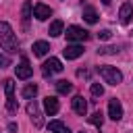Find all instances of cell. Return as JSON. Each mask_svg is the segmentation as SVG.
Segmentation results:
<instances>
[{
    "mask_svg": "<svg viewBox=\"0 0 133 133\" xmlns=\"http://www.w3.org/2000/svg\"><path fill=\"white\" fill-rule=\"evenodd\" d=\"M0 46L8 52H17V48H19V39L6 21H0Z\"/></svg>",
    "mask_w": 133,
    "mask_h": 133,
    "instance_id": "6da1fadb",
    "label": "cell"
},
{
    "mask_svg": "<svg viewBox=\"0 0 133 133\" xmlns=\"http://www.w3.org/2000/svg\"><path fill=\"white\" fill-rule=\"evenodd\" d=\"M98 73H100V77H102L106 83H110V85H118V83L123 81V73H121L116 66H98Z\"/></svg>",
    "mask_w": 133,
    "mask_h": 133,
    "instance_id": "7a4b0ae2",
    "label": "cell"
},
{
    "mask_svg": "<svg viewBox=\"0 0 133 133\" xmlns=\"http://www.w3.org/2000/svg\"><path fill=\"white\" fill-rule=\"evenodd\" d=\"M64 33H66L69 42H85V39H89V31H85L83 27H77V25H69Z\"/></svg>",
    "mask_w": 133,
    "mask_h": 133,
    "instance_id": "3957f363",
    "label": "cell"
},
{
    "mask_svg": "<svg viewBox=\"0 0 133 133\" xmlns=\"http://www.w3.org/2000/svg\"><path fill=\"white\" fill-rule=\"evenodd\" d=\"M27 114H29L31 123H33L37 129L44 127V118H42V112H39V106H37L35 100H29V104H27Z\"/></svg>",
    "mask_w": 133,
    "mask_h": 133,
    "instance_id": "277c9868",
    "label": "cell"
},
{
    "mask_svg": "<svg viewBox=\"0 0 133 133\" xmlns=\"http://www.w3.org/2000/svg\"><path fill=\"white\" fill-rule=\"evenodd\" d=\"M42 71H44V77H50V75H54V73H60V71H62V62H60L58 58H54V56H52V58H48V60L44 62V69H42Z\"/></svg>",
    "mask_w": 133,
    "mask_h": 133,
    "instance_id": "5b68a950",
    "label": "cell"
},
{
    "mask_svg": "<svg viewBox=\"0 0 133 133\" xmlns=\"http://www.w3.org/2000/svg\"><path fill=\"white\" fill-rule=\"evenodd\" d=\"M15 75H17L19 79H29V77L33 75V69H31V64H29L27 58H21V62L15 66Z\"/></svg>",
    "mask_w": 133,
    "mask_h": 133,
    "instance_id": "8992f818",
    "label": "cell"
},
{
    "mask_svg": "<svg viewBox=\"0 0 133 133\" xmlns=\"http://www.w3.org/2000/svg\"><path fill=\"white\" fill-rule=\"evenodd\" d=\"M83 46L81 44H69L64 50H62V54H64V58L66 60H75V58H79V56H83Z\"/></svg>",
    "mask_w": 133,
    "mask_h": 133,
    "instance_id": "52a82bcc",
    "label": "cell"
},
{
    "mask_svg": "<svg viewBox=\"0 0 133 133\" xmlns=\"http://www.w3.org/2000/svg\"><path fill=\"white\" fill-rule=\"evenodd\" d=\"M108 116H110L112 121H121V118H123V106H121V100L112 98V100L108 102Z\"/></svg>",
    "mask_w": 133,
    "mask_h": 133,
    "instance_id": "ba28073f",
    "label": "cell"
},
{
    "mask_svg": "<svg viewBox=\"0 0 133 133\" xmlns=\"http://www.w3.org/2000/svg\"><path fill=\"white\" fill-rule=\"evenodd\" d=\"M33 17L37 21H46V19L52 17V8L46 6V4H42V2H37V4H33Z\"/></svg>",
    "mask_w": 133,
    "mask_h": 133,
    "instance_id": "9c48e42d",
    "label": "cell"
},
{
    "mask_svg": "<svg viewBox=\"0 0 133 133\" xmlns=\"http://www.w3.org/2000/svg\"><path fill=\"white\" fill-rule=\"evenodd\" d=\"M131 17H133V4L131 2H125L121 6V10H118V19H121L123 25H129L131 23Z\"/></svg>",
    "mask_w": 133,
    "mask_h": 133,
    "instance_id": "30bf717a",
    "label": "cell"
},
{
    "mask_svg": "<svg viewBox=\"0 0 133 133\" xmlns=\"http://www.w3.org/2000/svg\"><path fill=\"white\" fill-rule=\"evenodd\" d=\"M71 106H73V110H75L79 116H85V114H87V102L83 100V96H75V98L71 100Z\"/></svg>",
    "mask_w": 133,
    "mask_h": 133,
    "instance_id": "8fae6325",
    "label": "cell"
},
{
    "mask_svg": "<svg viewBox=\"0 0 133 133\" xmlns=\"http://www.w3.org/2000/svg\"><path fill=\"white\" fill-rule=\"evenodd\" d=\"M58 100L54 98V96H48V98H44V110H46V114H50V116H54L56 112H58Z\"/></svg>",
    "mask_w": 133,
    "mask_h": 133,
    "instance_id": "7c38bea8",
    "label": "cell"
},
{
    "mask_svg": "<svg viewBox=\"0 0 133 133\" xmlns=\"http://www.w3.org/2000/svg\"><path fill=\"white\" fill-rule=\"evenodd\" d=\"M31 50H33V54H35V56H46V54H48V50H50V44L39 39V42H33V48H31Z\"/></svg>",
    "mask_w": 133,
    "mask_h": 133,
    "instance_id": "4fadbf2b",
    "label": "cell"
},
{
    "mask_svg": "<svg viewBox=\"0 0 133 133\" xmlns=\"http://www.w3.org/2000/svg\"><path fill=\"white\" fill-rule=\"evenodd\" d=\"M29 19H31V2H25L23 8H21V21H23V27L25 29L29 27Z\"/></svg>",
    "mask_w": 133,
    "mask_h": 133,
    "instance_id": "5bb4252c",
    "label": "cell"
},
{
    "mask_svg": "<svg viewBox=\"0 0 133 133\" xmlns=\"http://www.w3.org/2000/svg\"><path fill=\"white\" fill-rule=\"evenodd\" d=\"M62 29H64L62 21H60V19H56V21H52V23H50V29H48V33H50L52 37H58V35H62Z\"/></svg>",
    "mask_w": 133,
    "mask_h": 133,
    "instance_id": "9a60e30c",
    "label": "cell"
},
{
    "mask_svg": "<svg viewBox=\"0 0 133 133\" xmlns=\"http://www.w3.org/2000/svg\"><path fill=\"white\" fill-rule=\"evenodd\" d=\"M56 91L62 94V96H66V94L73 91V83L66 81V79H60V81H56Z\"/></svg>",
    "mask_w": 133,
    "mask_h": 133,
    "instance_id": "2e32d148",
    "label": "cell"
},
{
    "mask_svg": "<svg viewBox=\"0 0 133 133\" xmlns=\"http://www.w3.org/2000/svg\"><path fill=\"white\" fill-rule=\"evenodd\" d=\"M83 19L87 21V23H96L98 21V12H96V8L94 6H83Z\"/></svg>",
    "mask_w": 133,
    "mask_h": 133,
    "instance_id": "e0dca14e",
    "label": "cell"
},
{
    "mask_svg": "<svg viewBox=\"0 0 133 133\" xmlns=\"http://www.w3.org/2000/svg\"><path fill=\"white\" fill-rule=\"evenodd\" d=\"M48 129H50L52 133H71V131H69V127H66L64 123H60V121H50Z\"/></svg>",
    "mask_w": 133,
    "mask_h": 133,
    "instance_id": "ac0fdd59",
    "label": "cell"
},
{
    "mask_svg": "<svg viewBox=\"0 0 133 133\" xmlns=\"http://www.w3.org/2000/svg\"><path fill=\"white\" fill-rule=\"evenodd\" d=\"M35 94H37V85H35V83H29V85L23 87V98H25V100H33Z\"/></svg>",
    "mask_w": 133,
    "mask_h": 133,
    "instance_id": "d6986e66",
    "label": "cell"
},
{
    "mask_svg": "<svg viewBox=\"0 0 133 133\" xmlns=\"http://www.w3.org/2000/svg\"><path fill=\"white\" fill-rule=\"evenodd\" d=\"M87 121H89L94 127H102V125H104V116H102V112H94L91 116H87Z\"/></svg>",
    "mask_w": 133,
    "mask_h": 133,
    "instance_id": "ffe728a7",
    "label": "cell"
},
{
    "mask_svg": "<svg viewBox=\"0 0 133 133\" xmlns=\"http://www.w3.org/2000/svg\"><path fill=\"white\" fill-rule=\"evenodd\" d=\"M4 91H6V98L12 96V91H15V81L12 79H6L4 81Z\"/></svg>",
    "mask_w": 133,
    "mask_h": 133,
    "instance_id": "44dd1931",
    "label": "cell"
},
{
    "mask_svg": "<svg viewBox=\"0 0 133 133\" xmlns=\"http://www.w3.org/2000/svg\"><path fill=\"white\" fill-rule=\"evenodd\" d=\"M17 102H15V96H8L6 98V108H8V112H17Z\"/></svg>",
    "mask_w": 133,
    "mask_h": 133,
    "instance_id": "7402d4cb",
    "label": "cell"
},
{
    "mask_svg": "<svg viewBox=\"0 0 133 133\" xmlns=\"http://www.w3.org/2000/svg\"><path fill=\"white\" fill-rule=\"evenodd\" d=\"M104 94V87L100 85V83H91V96H96V98H100Z\"/></svg>",
    "mask_w": 133,
    "mask_h": 133,
    "instance_id": "603a6c76",
    "label": "cell"
},
{
    "mask_svg": "<svg viewBox=\"0 0 133 133\" xmlns=\"http://www.w3.org/2000/svg\"><path fill=\"white\" fill-rule=\"evenodd\" d=\"M110 35H112V31H110V29H102V31L98 33V37H100V39H110Z\"/></svg>",
    "mask_w": 133,
    "mask_h": 133,
    "instance_id": "cb8c5ba5",
    "label": "cell"
},
{
    "mask_svg": "<svg viewBox=\"0 0 133 133\" xmlns=\"http://www.w3.org/2000/svg\"><path fill=\"white\" fill-rule=\"evenodd\" d=\"M4 66H10V58L4 56V54H0V69H4Z\"/></svg>",
    "mask_w": 133,
    "mask_h": 133,
    "instance_id": "d4e9b609",
    "label": "cell"
},
{
    "mask_svg": "<svg viewBox=\"0 0 133 133\" xmlns=\"http://www.w3.org/2000/svg\"><path fill=\"white\" fill-rule=\"evenodd\" d=\"M98 52H100V54H116L118 50H116V48H100Z\"/></svg>",
    "mask_w": 133,
    "mask_h": 133,
    "instance_id": "484cf974",
    "label": "cell"
},
{
    "mask_svg": "<svg viewBox=\"0 0 133 133\" xmlns=\"http://www.w3.org/2000/svg\"><path fill=\"white\" fill-rule=\"evenodd\" d=\"M102 4H104V6H108V4H110V0H102Z\"/></svg>",
    "mask_w": 133,
    "mask_h": 133,
    "instance_id": "4316f807",
    "label": "cell"
},
{
    "mask_svg": "<svg viewBox=\"0 0 133 133\" xmlns=\"http://www.w3.org/2000/svg\"><path fill=\"white\" fill-rule=\"evenodd\" d=\"M79 133H85V131H79Z\"/></svg>",
    "mask_w": 133,
    "mask_h": 133,
    "instance_id": "83f0119b",
    "label": "cell"
}]
</instances>
